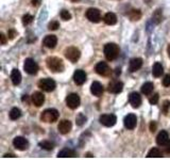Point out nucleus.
I'll list each match as a JSON object with an SVG mask.
<instances>
[{
  "label": "nucleus",
  "instance_id": "1",
  "mask_svg": "<svg viewBox=\"0 0 170 160\" xmlns=\"http://www.w3.org/2000/svg\"><path fill=\"white\" fill-rule=\"evenodd\" d=\"M46 64L47 68L52 71L53 73H60V72L64 71V63L60 58L56 57H49L46 60Z\"/></svg>",
  "mask_w": 170,
  "mask_h": 160
},
{
  "label": "nucleus",
  "instance_id": "2",
  "mask_svg": "<svg viewBox=\"0 0 170 160\" xmlns=\"http://www.w3.org/2000/svg\"><path fill=\"white\" fill-rule=\"evenodd\" d=\"M103 52L106 60L113 61L115 59H117L118 56H119V47L115 43H109L104 46Z\"/></svg>",
  "mask_w": 170,
  "mask_h": 160
},
{
  "label": "nucleus",
  "instance_id": "3",
  "mask_svg": "<svg viewBox=\"0 0 170 160\" xmlns=\"http://www.w3.org/2000/svg\"><path fill=\"white\" fill-rule=\"evenodd\" d=\"M60 113L56 109H46L40 115V120L45 123H54L59 120Z\"/></svg>",
  "mask_w": 170,
  "mask_h": 160
},
{
  "label": "nucleus",
  "instance_id": "4",
  "mask_svg": "<svg viewBox=\"0 0 170 160\" xmlns=\"http://www.w3.org/2000/svg\"><path fill=\"white\" fill-rule=\"evenodd\" d=\"M55 82L54 80L50 79V78H44L40 79L38 82V88L42 89L45 92H52L55 89Z\"/></svg>",
  "mask_w": 170,
  "mask_h": 160
},
{
  "label": "nucleus",
  "instance_id": "5",
  "mask_svg": "<svg viewBox=\"0 0 170 160\" xmlns=\"http://www.w3.org/2000/svg\"><path fill=\"white\" fill-rule=\"evenodd\" d=\"M65 57L66 59H68L70 62H77L80 59V57H81V52H80V50L78 49L77 47H68L67 49L65 50Z\"/></svg>",
  "mask_w": 170,
  "mask_h": 160
},
{
  "label": "nucleus",
  "instance_id": "6",
  "mask_svg": "<svg viewBox=\"0 0 170 160\" xmlns=\"http://www.w3.org/2000/svg\"><path fill=\"white\" fill-rule=\"evenodd\" d=\"M24 69L26 71V73L30 74V75H35L38 72V65L33 59H26L25 64H24Z\"/></svg>",
  "mask_w": 170,
  "mask_h": 160
},
{
  "label": "nucleus",
  "instance_id": "7",
  "mask_svg": "<svg viewBox=\"0 0 170 160\" xmlns=\"http://www.w3.org/2000/svg\"><path fill=\"white\" fill-rule=\"evenodd\" d=\"M80 96L76 93H71L66 97V105L70 109H77L80 106Z\"/></svg>",
  "mask_w": 170,
  "mask_h": 160
},
{
  "label": "nucleus",
  "instance_id": "8",
  "mask_svg": "<svg viewBox=\"0 0 170 160\" xmlns=\"http://www.w3.org/2000/svg\"><path fill=\"white\" fill-rule=\"evenodd\" d=\"M100 123L106 127H112L117 122V118L115 114H102L99 118Z\"/></svg>",
  "mask_w": 170,
  "mask_h": 160
},
{
  "label": "nucleus",
  "instance_id": "9",
  "mask_svg": "<svg viewBox=\"0 0 170 160\" xmlns=\"http://www.w3.org/2000/svg\"><path fill=\"white\" fill-rule=\"evenodd\" d=\"M86 17L92 22H99L101 20V13L98 9L91 8L86 11Z\"/></svg>",
  "mask_w": 170,
  "mask_h": 160
},
{
  "label": "nucleus",
  "instance_id": "10",
  "mask_svg": "<svg viewBox=\"0 0 170 160\" xmlns=\"http://www.w3.org/2000/svg\"><path fill=\"white\" fill-rule=\"evenodd\" d=\"M95 69H96L97 74H99L100 76H103V77L110 76L111 73H112V69H111V68L105 62H99L96 65Z\"/></svg>",
  "mask_w": 170,
  "mask_h": 160
},
{
  "label": "nucleus",
  "instance_id": "11",
  "mask_svg": "<svg viewBox=\"0 0 170 160\" xmlns=\"http://www.w3.org/2000/svg\"><path fill=\"white\" fill-rule=\"evenodd\" d=\"M123 123H125V127L129 130H132L136 127V124H137V118H136L135 114L133 113H130L123 120Z\"/></svg>",
  "mask_w": 170,
  "mask_h": 160
},
{
  "label": "nucleus",
  "instance_id": "12",
  "mask_svg": "<svg viewBox=\"0 0 170 160\" xmlns=\"http://www.w3.org/2000/svg\"><path fill=\"white\" fill-rule=\"evenodd\" d=\"M13 145L17 149H19V151H26L28 148V146H29V142L24 137H16L13 140Z\"/></svg>",
  "mask_w": 170,
  "mask_h": 160
},
{
  "label": "nucleus",
  "instance_id": "13",
  "mask_svg": "<svg viewBox=\"0 0 170 160\" xmlns=\"http://www.w3.org/2000/svg\"><path fill=\"white\" fill-rule=\"evenodd\" d=\"M73 81L78 86H82L86 81V73L82 69H78L73 74Z\"/></svg>",
  "mask_w": 170,
  "mask_h": 160
},
{
  "label": "nucleus",
  "instance_id": "14",
  "mask_svg": "<svg viewBox=\"0 0 170 160\" xmlns=\"http://www.w3.org/2000/svg\"><path fill=\"white\" fill-rule=\"evenodd\" d=\"M71 127H73V125H71V122L69 120L61 121L58 125V129L62 135H66V133H68L69 131L71 130Z\"/></svg>",
  "mask_w": 170,
  "mask_h": 160
},
{
  "label": "nucleus",
  "instance_id": "15",
  "mask_svg": "<svg viewBox=\"0 0 170 160\" xmlns=\"http://www.w3.org/2000/svg\"><path fill=\"white\" fill-rule=\"evenodd\" d=\"M31 100H32L34 106L40 107L45 102V95L42 92H34L32 94V96H31Z\"/></svg>",
  "mask_w": 170,
  "mask_h": 160
},
{
  "label": "nucleus",
  "instance_id": "16",
  "mask_svg": "<svg viewBox=\"0 0 170 160\" xmlns=\"http://www.w3.org/2000/svg\"><path fill=\"white\" fill-rule=\"evenodd\" d=\"M129 102H130V104L133 108H138L141 105L140 95L138 94V93H136V92L131 93L130 96H129Z\"/></svg>",
  "mask_w": 170,
  "mask_h": 160
},
{
  "label": "nucleus",
  "instance_id": "17",
  "mask_svg": "<svg viewBox=\"0 0 170 160\" xmlns=\"http://www.w3.org/2000/svg\"><path fill=\"white\" fill-rule=\"evenodd\" d=\"M91 92L92 95H95V96H98V97L101 96L102 93H103V86H102L100 82L94 81L91 86Z\"/></svg>",
  "mask_w": 170,
  "mask_h": 160
},
{
  "label": "nucleus",
  "instance_id": "18",
  "mask_svg": "<svg viewBox=\"0 0 170 160\" xmlns=\"http://www.w3.org/2000/svg\"><path fill=\"white\" fill-rule=\"evenodd\" d=\"M123 89V83L120 81H112L109 84V92L111 93H114V94H118L122 91Z\"/></svg>",
  "mask_w": 170,
  "mask_h": 160
},
{
  "label": "nucleus",
  "instance_id": "19",
  "mask_svg": "<svg viewBox=\"0 0 170 160\" xmlns=\"http://www.w3.org/2000/svg\"><path fill=\"white\" fill-rule=\"evenodd\" d=\"M168 142H169L168 132L165 130H162L158 135V137H156V143H158L159 146H164L165 144H167Z\"/></svg>",
  "mask_w": 170,
  "mask_h": 160
},
{
  "label": "nucleus",
  "instance_id": "20",
  "mask_svg": "<svg viewBox=\"0 0 170 160\" xmlns=\"http://www.w3.org/2000/svg\"><path fill=\"white\" fill-rule=\"evenodd\" d=\"M56 44H58V38H56L55 35H47L44 38V45L47 48H54Z\"/></svg>",
  "mask_w": 170,
  "mask_h": 160
},
{
  "label": "nucleus",
  "instance_id": "21",
  "mask_svg": "<svg viewBox=\"0 0 170 160\" xmlns=\"http://www.w3.org/2000/svg\"><path fill=\"white\" fill-rule=\"evenodd\" d=\"M141 66H143V60H141L140 58H134L130 61V66H129V68H130V72L133 73V72L138 71Z\"/></svg>",
  "mask_w": 170,
  "mask_h": 160
},
{
  "label": "nucleus",
  "instance_id": "22",
  "mask_svg": "<svg viewBox=\"0 0 170 160\" xmlns=\"http://www.w3.org/2000/svg\"><path fill=\"white\" fill-rule=\"evenodd\" d=\"M58 157L59 158H73V157H76V152L70 148H63L59 152Z\"/></svg>",
  "mask_w": 170,
  "mask_h": 160
},
{
  "label": "nucleus",
  "instance_id": "23",
  "mask_svg": "<svg viewBox=\"0 0 170 160\" xmlns=\"http://www.w3.org/2000/svg\"><path fill=\"white\" fill-rule=\"evenodd\" d=\"M11 80L13 82V84L14 86H18V84L21 82V74H20V72L18 71V69L14 68L12 71L11 73Z\"/></svg>",
  "mask_w": 170,
  "mask_h": 160
},
{
  "label": "nucleus",
  "instance_id": "24",
  "mask_svg": "<svg viewBox=\"0 0 170 160\" xmlns=\"http://www.w3.org/2000/svg\"><path fill=\"white\" fill-rule=\"evenodd\" d=\"M164 73V68L159 62H156L153 65V68H152V75H153L155 78H158L161 77Z\"/></svg>",
  "mask_w": 170,
  "mask_h": 160
},
{
  "label": "nucleus",
  "instance_id": "25",
  "mask_svg": "<svg viewBox=\"0 0 170 160\" xmlns=\"http://www.w3.org/2000/svg\"><path fill=\"white\" fill-rule=\"evenodd\" d=\"M103 20H104V22L106 25L113 26V25H115L116 22H117V16H116L114 13L109 12V13H106V14L104 15Z\"/></svg>",
  "mask_w": 170,
  "mask_h": 160
},
{
  "label": "nucleus",
  "instance_id": "26",
  "mask_svg": "<svg viewBox=\"0 0 170 160\" xmlns=\"http://www.w3.org/2000/svg\"><path fill=\"white\" fill-rule=\"evenodd\" d=\"M154 90V84L152 82H145V83L141 86V93L145 95H151V93Z\"/></svg>",
  "mask_w": 170,
  "mask_h": 160
},
{
  "label": "nucleus",
  "instance_id": "27",
  "mask_svg": "<svg viewBox=\"0 0 170 160\" xmlns=\"http://www.w3.org/2000/svg\"><path fill=\"white\" fill-rule=\"evenodd\" d=\"M147 157H148V158H161V157H163V153H162L159 148H151L150 151H149Z\"/></svg>",
  "mask_w": 170,
  "mask_h": 160
},
{
  "label": "nucleus",
  "instance_id": "28",
  "mask_svg": "<svg viewBox=\"0 0 170 160\" xmlns=\"http://www.w3.org/2000/svg\"><path fill=\"white\" fill-rule=\"evenodd\" d=\"M21 117V111L18 108H13V109L10 111V118L13 121L18 120V118Z\"/></svg>",
  "mask_w": 170,
  "mask_h": 160
},
{
  "label": "nucleus",
  "instance_id": "29",
  "mask_svg": "<svg viewBox=\"0 0 170 160\" xmlns=\"http://www.w3.org/2000/svg\"><path fill=\"white\" fill-rule=\"evenodd\" d=\"M129 16H130V18L132 20H138L141 16V13L139 10H132L130 12V14H129Z\"/></svg>",
  "mask_w": 170,
  "mask_h": 160
},
{
  "label": "nucleus",
  "instance_id": "30",
  "mask_svg": "<svg viewBox=\"0 0 170 160\" xmlns=\"http://www.w3.org/2000/svg\"><path fill=\"white\" fill-rule=\"evenodd\" d=\"M40 146L44 149H47V151H51L53 149V143H51L50 141H43L40 143Z\"/></svg>",
  "mask_w": 170,
  "mask_h": 160
},
{
  "label": "nucleus",
  "instance_id": "31",
  "mask_svg": "<svg viewBox=\"0 0 170 160\" xmlns=\"http://www.w3.org/2000/svg\"><path fill=\"white\" fill-rule=\"evenodd\" d=\"M33 16L32 15H30V14H26L22 16V24H24L25 26H28V25H30L31 22H33Z\"/></svg>",
  "mask_w": 170,
  "mask_h": 160
},
{
  "label": "nucleus",
  "instance_id": "32",
  "mask_svg": "<svg viewBox=\"0 0 170 160\" xmlns=\"http://www.w3.org/2000/svg\"><path fill=\"white\" fill-rule=\"evenodd\" d=\"M76 121H77V125L82 126L85 122H86V117H85L84 114H82V113H80L78 117H77Z\"/></svg>",
  "mask_w": 170,
  "mask_h": 160
},
{
  "label": "nucleus",
  "instance_id": "33",
  "mask_svg": "<svg viewBox=\"0 0 170 160\" xmlns=\"http://www.w3.org/2000/svg\"><path fill=\"white\" fill-rule=\"evenodd\" d=\"M60 15H61V18L64 20H69L71 18V14L68 11H66V10H62Z\"/></svg>",
  "mask_w": 170,
  "mask_h": 160
},
{
  "label": "nucleus",
  "instance_id": "34",
  "mask_svg": "<svg viewBox=\"0 0 170 160\" xmlns=\"http://www.w3.org/2000/svg\"><path fill=\"white\" fill-rule=\"evenodd\" d=\"M158 94H153L152 96H150V98H149V102H150L151 105H156L158 102Z\"/></svg>",
  "mask_w": 170,
  "mask_h": 160
},
{
  "label": "nucleus",
  "instance_id": "35",
  "mask_svg": "<svg viewBox=\"0 0 170 160\" xmlns=\"http://www.w3.org/2000/svg\"><path fill=\"white\" fill-rule=\"evenodd\" d=\"M58 28H60V24L58 22H51L50 24L48 25V29L49 30H56Z\"/></svg>",
  "mask_w": 170,
  "mask_h": 160
},
{
  "label": "nucleus",
  "instance_id": "36",
  "mask_svg": "<svg viewBox=\"0 0 170 160\" xmlns=\"http://www.w3.org/2000/svg\"><path fill=\"white\" fill-rule=\"evenodd\" d=\"M169 108H170V102H169V100H165L164 104H163V112H164V114H167Z\"/></svg>",
  "mask_w": 170,
  "mask_h": 160
},
{
  "label": "nucleus",
  "instance_id": "37",
  "mask_svg": "<svg viewBox=\"0 0 170 160\" xmlns=\"http://www.w3.org/2000/svg\"><path fill=\"white\" fill-rule=\"evenodd\" d=\"M163 86L164 87H170V74L166 75L163 79Z\"/></svg>",
  "mask_w": 170,
  "mask_h": 160
},
{
  "label": "nucleus",
  "instance_id": "38",
  "mask_svg": "<svg viewBox=\"0 0 170 160\" xmlns=\"http://www.w3.org/2000/svg\"><path fill=\"white\" fill-rule=\"evenodd\" d=\"M16 35H17L16 31L13 30V29L10 30V31H9V33H7V37H9L10 38H11V40H13V38H14L15 37H16Z\"/></svg>",
  "mask_w": 170,
  "mask_h": 160
},
{
  "label": "nucleus",
  "instance_id": "39",
  "mask_svg": "<svg viewBox=\"0 0 170 160\" xmlns=\"http://www.w3.org/2000/svg\"><path fill=\"white\" fill-rule=\"evenodd\" d=\"M164 153L165 154H170V140L167 144L164 145Z\"/></svg>",
  "mask_w": 170,
  "mask_h": 160
},
{
  "label": "nucleus",
  "instance_id": "40",
  "mask_svg": "<svg viewBox=\"0 0 170 160\" xmlns=\"http://www.w3.org/2000/svg\"><path fill=\"white\" fill-rule=\"evenodd\" d=\"M156 130V123L155 122H151L150 124V131L151 132H154Z\"/></svg>",
  "mask_w": 170,
  "mask_h": 160
},
{
  "label": "nucleus",
  "instance_id": "41",
  "mask_svg": "<svg viewBox=\"0 0 170 160\" xmlns=\"http://www.w3.org/2000/svg\"><path fill=\"white\" fill-rule=\"evenodd\" d=\"M0 38H1V44H2V45H4V44L7 43V38H6V35H4L3 33H0Z\"/></svg>",
  "mask_w": 170,
  "mask_h": 160
},
{
  "label": "nucleus",
  "instance_id": "42",
  "mask_svg": "<svg viewBox=\"0 0 170 160\" xmlns=\"http://www.w3.org/2000/svg\"><path fill=\"white\" fill-rule=\"evenodd\" d=\"M31 2H32V6L38 7L40 4V2H42V0H31Z\"/></svg>",
  "mask_w": 170,
  "mask_h": 160
},
{
  "label": "nucleus",
  "instance_id": "43",
  "mask_svg": "<svg viewBox=\"0 0 170 160\" xmlns=\"http://www.w3.org/2000/svg\"><path fill=\"white\" fill-rule=\"evenodd\" d=\"M3 157H4V158H7V157H15V156L13 154H6Z\"/></svg>",
  "mask_w": 170,
  "mask_h": 160
},
{
  "label": "nucleus",
  "instance_id": "44",
  "mask_svg": "<svg viewBox=\"0 0 170 160\" xmlns=\"http://www.w3.org/2000/svg\"><path fill=\"white\" fill-rule=\"evenodd\" d=\"M167 50H168V55H169V57H170V45L168 46V48H167Z\"/></svg>",
  "mask_w": 170,
  "mask_h": 160
},
{
  "label": "nucleus",
  "instance_id": "45",
  "mask_svg": "<svg viewBox=\"0 0 170 160\" xmlns=\"http://www.w3.org/2000/svg\"><path fill=\"white\" fill-rule=\"evenodd\" d=\"M69 1H71V2H78V1H80V0H69Z\"/></svg>",
  "mask_w": 170,
  "mask_h": 160
}]
</instances>
